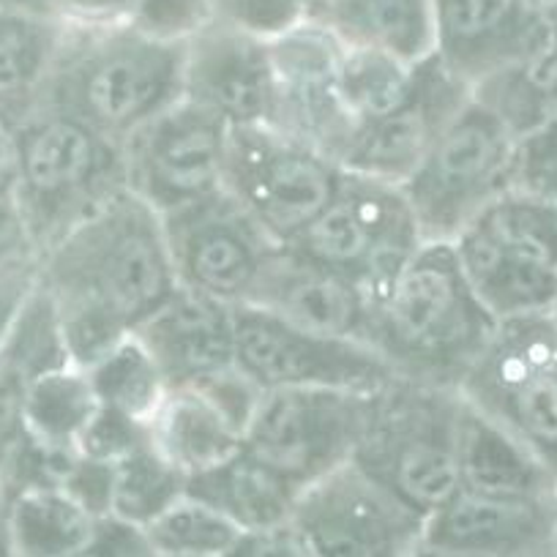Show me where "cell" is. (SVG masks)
<instances>
[{
    "mask_svg": "<svg viewBox=\"0 0 557 557\" xmlns=\"http://www.w3.org/2000/svg\"><path fill=\"white\" fill-rule=\"evenodd\" d=\"M184 99V41L132 23H63L36 110L61 112L126 143Z\"/></svg>",
    "mask_w": 557,
    "mask_h": 557,
    "instance_id": "obj_3",
    "label": "cell"
},
{
    "mask_svg": "<svg viewBox=\"0 0 557 557\" xmlns=\"http://www.w3.org/2000/svg\"><path fill=\"white\" fill-rule=\"evenodd\" d=\"M519 137L470 90L401 186L424 240H454L513 186Z\"/></svg>",
    "mask_w": 557,
    "mask_h": 557,
    "instance_id": "obj_7",
    "label": "cell"
},
{
    "mask_svg": "<svg viewBox=\"0 0 557 557\" xmlns=\"http://www.w3.org/2000/svg\"><path fill=\"white\" fill-rule=\"evenodd\" d=\"M342 168L276 126L230 132L224 191L276 246L296 240L339 189Z\"/></svg>",
    "mask_w": 557,
    "mask_h": 557,
    "instance_id": "obj_9",
    "label": "cell"
},
{
    "mask_svg": "<svg viewBox=\"0 0 557 557\" xmlns=\"http://www.w3.org/2000/svg\"><path fill=\"white\" fill-rule=\"evenodd\" d=\"M128 23L168 41H186L211 23L206 0H134Z\"/></svg>",
    "mask_w": 557,
    "mask_h": 557,
    "instance_id": "obj_35",
    "label": "cell"
},
{
    "mask_svg": "<svg viewBox=\"0 0 557 557\" xmlns=\"http://www.w3.org/2000/svg\"><path fill=\"white\" fill-rule=\"evenodd\" d=\"M20 178L17 132L12 123L0 117V195H14Z\"/></svg>",
    "mask_w": 557,
    "mask_h": 557,
    "instance_id": "obj_41",
    "label": "cell"
},
{
    "mask_svg": "<svg viewBox=\"0 0 557 557\" xmlns=\"http://www.w3.org/2000/svg\"><path fill=\"white\" fill-rule=\"evenodd\" d=\"M85 374L101 407L123 412L139 424H148L170 388L159 363L134 334L123 336L104 356L85 367Z\"/></svg>",
    "mask_w": 557,
    "mask_h": 557,
    "instance_id": "obj_31",
    "label": "cell"
},
{
    "mask_svg": "<svg viewBox=\"0 0 557 557\" xmlns=\"http://www.w3.org/2000/svg\"><path fill=\"white\" fill-rule=\"evenodd\" d=\"M146 535L159 557H224L240 530L202 500L184 495L148 524Z\"/></svg>",
    "mask_w": 557,
    "mask_h": 557,
    "instance_id": "obj_33",
    "label": "cell"
},
{
    "mask_svg": "<svg viewBox=\"0 0 557 557\" xmlns=\"http://www.w3.org/2000/svg\"><path fill=\"white\" fill-rule=\"evenodd\" d=\"M224 557H307L298 546L296 535L290 528H273V530H257V533H240L233 549Z\"/></svg>",
    "mask_w": 557,
    "mask_h": 557,
    "instance_id": "obj_40",
    "label": "cell"
},
{
    "mask_svg": "<svg viewBox=\"0 0 557 557\" xmlns=\"http://www.w3.org/2000/svg\"><path fill=\"white\" fill-rule=\"evenodd\" d=\"M528 3L546 20V23L557 14V0H528Z\"/></svg>",
    "mask_w": 557,
    "mask_h": 557,
    "instance_id": "obj_44",
    "label": "cell"
},
{
    "mask_svg": "<svg viewBox=\"0 0 557 557\" xmlns=\"http://www.w3.org/2000/svg\"><path fill=\"white\" fill-rule=\"evenodd\" d=\"M454 246L497 320L555 314L557 200L511 186L454 238Z\"/></svg>",
    "mask_w": 557,
    "mask_h": 557,
    "instance_id": "obj_6",
    "label": "cell"
},
{
    "mask_svg": "<svg viewBox=\"0 0 557 557\" xmlns=\"http://www.w3.org/2000/svg\"><path fill=\"white\" fill-rule=\"evenodd\" d=\"M17 132V197L39 257L110 197L128 189L126 143L50 110H34Z\"/></svg>",
    "mask_w": 557,
    "mask_h": 557,
    "instance_id": "obj_5",
    "label": "cell"
},
{
    "mask_svg": "<svg viewBox=\"0 0 557 557\" xmlns=\"http://www.w3.org/2000/svg\"><path fill=\"white\" fill-rule=\"evenodd\" d=\"M424 546L497 557L555 552L557 500L484 495L459 486L426 517Z\"/></svg>",
    "mask_w": 557,
    "mask_h": 557,
    "instance_id": "obj_20",
    "label": "cell"
},
{
    "mask_svg": "<svg viewBox=\"0 0 557 557\" xmlns=\"http://www.w3.org/2000/svg\"><path fill=\"white\" fill-rule=\"evenodd\" d=\"M546 45L549 23L528 0H435V58L470 88Z\"/></svg>",
    "mask_w": 557,
    "mask_h": 557,
    "instance_id": "obj_17",
    "label": "cell"
},
{
    "mask_svg": "<svg viewBox=\"0 0 557 557\" xmlns=\"http://www.w3.org/2000/svg\"><path fill=\"white\" fill-rule=\"evenodd\" d=\"M39 285L69 361L90 367L178 290L162 216L117 191L39 257Z\"/></svg>",
    "mask_w": 557,
    "mask_h": 557,
    "instance_id": "obj_1",
    "label": "cell"
},
{
    "mask_svg": "<svg viewBox=\"0 0 557 557\" xmlns=\"http://www.w3.org/2000/svg\"><path fill=\"white\" fill-rule=\"evenodd\" d=\"M342 90L358 123L385 117L410 104L418 94L421 61L412 63L377 47L342 41Z\"/></svg>",
    "mask_w": 557,
    "mask_h": 557,
    "instance_id": "obj_30",
    "label": "cell"
},
{
    "mask_svg": "<svg viewBox=\"0 0 557 557\" xmlns=\"http://www.w3.org/2000/svg\"><path fill=\"white\" fill-rule=\"evenodd\" d=\"M168 385L195 383L235 367L233 307L178 290L134 329Z\"/></svg>",
    "mask_w": 557,
    "mask_h": 557,
    "instance_id": "obj_21",
    "label": "cell"
},
{
    "mask_svg": "<svg viewBox=\"0 0 557 557\" xmlns=\"http://www.w3.org/2000/svg\"><path fill=\"white\" fill-rule=\"evenodd\" d=\"M412 557H497V555H465V552H446V549H432V546H418V552ZM519 557H557L555 552H541V555H519Z\"/></svg>",
    "mask_w": 557,
    "mask_h": 557,
    "instance_id": "obj_43",
    "label": "cell"
},
{
    "mask_svg": "<svg viewBox=\"0 0 557 557\" xmlns=\"http://www.w3.org/2000/svg\"><path fill=\"white\" fill-rule=\"evenodd\" d=\"M314 7H318V0H312V14H314Z\"/></svg>",
    "mask_w": 557,
    "mask_h": 557,
    "instance_id": "obj_48",
    "label": "cell"
},
{
    "mask_svg": "<svg viewBox=\"0 0 557 557\" xmlns=\"http://www.w3.org/2000/svg\"><path fill=\"white\" fill-rule=\"evenodd\" d=\"M497 323L465 273L454 240H424L374 307L369 345L396 377L459 391Z\"/></svg>",
    "mask_w": 557,
    "mask_h": 557,
    "instance_id": "obj_2",
    "label": "cell"
},
{
    "mask_svg": "<svg viewBox=\"0 0 557 557\" xmlns=\"http://www.w3.org/2000/svg\"><path fill=\"white\" fill-rule=\"evenodd\" d=\"M28 262H39V249L34 244L17 191L0 195V271Z\"/></svg>",
    "mask_w": 557,
    "mask_h": 557,
    "instance_id": "obj_38",
    "label": "cell"
},
{
    "mask_svg": "<svg viewBox=\"0 0 557 557\" xmlns=\"http://www.w3.org/2000/svg\"><path fill=\"white\" fill-rule=\"evenodd\" d=\"M249 307L268 309L318 334L369 342L372 304L361 287L298 260L287 249H278L271 265L265 268L251 293Z\"/></svg>",
    "mask_w": 557,
    "mask_h": 557,
    "instance_id": "obj_22",
    "label": "cell"
},
{
    "mask_svg": "<svg viewBox=\"0 0 557 557\" xmlns=\"http://www.w3.org/2000/svg\"><path fill=\"white\" fill-rule=\"evenodd\" d=\"M146 441V424H139V421L123 416V412L99 405L96 416L90 418L88 430L79 437L77 454H83L88 459H99V462L115 465Z\"/></svg>",
    "mask_w": 557,
    "mask_h": 557,
    "instance_id": "obj_36",
    "label": "cell"
},
{
    "mask_svg": "<svg viewBox=\"0 0 557 557\" xmlns=\"http://www.w3.org/2000/svg\"><path fill=\"white\" fill-rule=\"evenodd\" d=\"M233 128L189 99H178L126 139L128 189L159 216L224 191Z\"/></svg>",
    "mask_w": 557,
    "mask_h": 557,
    "instance_id": "obj_13",
    "label": "cell"
},
{
    "mask_svg": "<svg viewBox=\"0 0 557 557\" xmlns=\"http://www.w3.org/2000/svg\"><path fill=\"white\" fill-rule=\"evenodd\" d=\"M99 410L88 374L77 363H61L36 380L25 405V437L55 451L77 454L79 437Z\"/></svg>",
    "mask_w": 557,
    "mask_h": 557,
    "instance_id": "obj_29",
    "label": "cell"
},
{
    "mask_svg": "<svg viewBox=\"0 0 557 557\" xmlns=\"http://www.w3.org/2000/svg\"><path fill=\"white\" fill-rule=\"evenodd\" d=\"M235 367L268 388H331L374 394L396 380L369 342L301 329L260 307H233Z\"/></svg>",
    "mask_w": 557,
    "mask_h": 557,
    "instance_id": "obj_10",
    "label": "cell"
},
{
    "mask_svg": "<svg viewBox=\"0 0 557 557\" xmlns=\"http://www.w3.org/2000/svg\"><path fill=\"white\" fill-rule=\"evenodd\" d=\"M312 20L347 45L377 47L412 63L435 52V0H318Z\"/></svg>",
    "mask_w": 557,
    "mask_h": 557,
    "instance_id": "obj_26",
    "label": "cell"
},
{
    "mask_svg": "<svg viewBox=\"0 0 557 557\" xmlns=\"http://www.w3.org/2000/svg\"><path fill=\"white\" fill-rule=\"evenodd\" d=\"M99 522L63 486L9 492V528L17 557L79 555L96 541Z\"/></svg>",
    "mask_w": 557,
    "mask_h": 557,
    "instance_id": "obj_28",
    "label": "cell"
},
{
    "mask_svg": "<svg viewBox=\"0 0 557 557\" xmlns=\"http://www.w3.org/2000/svg\"><path fill=\"white\" fill-rule=\"evenodd\" d=\"M69 363L66 342L45 287L36 285L0 345V470L25 437V405L36 380Z\"/></svg>",
    "mask_w": 557,
    "mask_h": 557,
    "instance_id": "obj_24",
    "label": "cell"
},
{
    "mask_svg": "<svg viewBox=\"0 0 557 557\" xmlns=\"http://www.w3.org/2000/svg\"><path fill=\"white\" fill-rule=\"evenodd\" d=\"M549 41H552V47L557 50V14L549 20Z\"/></svg>",
    "mask_w": 557,
    "mask_h": 557,
    "instance_id": "obj_46",
    "label": "cell"
},
{
    "mask_svg": "<svg viewBox=\"0 0 557 557\" xmlns=\"http://www.w3.org/2000/svg\"><path fill=\"white\" fill-rule=\"evenodd\" d=\"M468 96L470 85L454 77L432 52L421 61L416 99L391 115L358 123L342 157V170L405 186L435 134L468 101Z\"/></svg>",
    "mask_w": 557,
    "mask_h": 557,
    "instance_id": "obj_18",
    "label": "cell"
},
{
    "mask_svg": "<svg viewBox=\"0 0 557 557\" xmlns=\"http://www.w3.org/2000/svg\"><path fill=\"white\" fill-rule=\"evenodd\" d=\"M374 394L331 388L262 391L244 448L307 490L350 462Z\"/></svg>",
    "mask_w": 557,
    "mask_h": 557,
    "instance_id": "obj_12",
    "label": "cell"
},
{
    "mask_svg": "<svg viewBox=\"0 0 557 557\" xmlns=\"http://www.w3.org/2000/svg\"><path fill=\"white\" fill-rule=\"evenodd\" d=\"M424 524L350 459L301 492L287 528L307 557H412Z\"/></svg>",
    "mask_w": 557,
    "mask_h": 557,
    "instance_id": "obj_11",
    "label": "cell"
},
{
    "mask_svg": "<svg viewBox=\"0 0 557 557\" xmlns=\"http://www.w3.org/2000/svg\"><path fill=\"white\" fill-rule=\"evenodd\" d=\"M0 557H17L12 528H9V490L3 479H0Z\"/></svg>",
    "mask_w": 557,
    "mask_h": 557,
    "instance_id": "obj_42",
    "label": "cell"
},
{
    "mask_svg": "<svg viewBox=\"0 0 557 557\" xmlns=\"http://www.w3.org/2000/svg\"><path fill=\"white\" fill-rule=\"evenodd\" d=\"M549 465H552V470H555V475H557V457H552Z\"/></svg>",
    "mask_w": 557,
    "mask_h": 557,
    "instance_id": "obj_47",
    "label": "cell"
},
{
    "mask_svg": "<svg viewBox=\"0 0 557 557\" xmlns=\"http://www.w3.org/2000/svg\"><path fill=\"white\" fill-rule=\"evenodd\" d=\"M74 557H112V552L107 549L104 544H101L99 533H96V541H94V544H90L88 549H85V552H79V555H74Z\"/></svg>",
    "mask_w": 557,
    "mask_h": 557,
    "instance_id": "obj_45",
    "label": "cell"
},
{
    "mask_svg": "<svg viewBox=\"0 0 557 557\" xmlns=\"http://www.w3.org/2000/svg\"><path fill=\"white\" fill-rule=\"evenodd\" d=\"M162 222L178 287L227 307L249 304L282 249L227 191L162 216Z\"/></svg>",
    "mask_w": 557,
    "mask_h": 557,
    "instance_id": "obj_14",
    "label": "cell"
},
{
    "mask_svg": "<svg viewBox=\"0 0 557 557\" xmlns=\"http://www.w3.org/2000/svg\"><path fill=\"white\" fill-rule=\"evenodd\" d=\"M184 495L186 475L175 470L151 446V441H146L121 462H115L110 519L146 530Z\"/></svg>",
    "mask_w": 557,
    "mask_h": 557,
    "instance_id": "obj_32",
    "label": "cell"
},
{
    "mask_svg": "<svg viewBox=\"0 0 557 557\" xmlns=\"http://www.w3.org/2000/svg\"><path fill=\"white\" fill-rule=\"evenodd\" d=\"M260 394V385L238 367L195 383L170 385L148 418V441L189 481L244 448Z\"/></svg>",
    "mask_w": 557,
    "mask_h": 557,
    "instance_id": "obj_16",
    "label": "cell"
},
{
    "mask_svg": "<svg viewBox=\"0 0 557 557\" xmlns=\"http://www.w3.org/2000/svg\"><path fill=\"white\" fill-rule=\"evenodd\" d=\"M112 475H115V465L77 454L72 470L63 479V490L96 519H107L112 500Z\"/></svg>",
    "mask_w": 557,
    "mask_h": 557,
    "instance_id": "obj_37",
    "label": "cell"
},
{
    "mask_svg": "<svg viewBox=\"0 0 557 557\" xmlns=\"http://www.w3.org/2000/svg\"><path fill=\"white\" fill-rule=\"evenodd\" d=\"M459 486L484 495L557 500V475L544 454L468 399L459 426Z\"/></svg>",
    "mask_w": 557,
    "mask_h": 557,
    "instance_id": "obj_23",
    "label": "cell"
},
{
    "mask_svg": "<svg viewBox=\"0 0 557 557\" xmlns=\"http://www.w3.org/2000/svg\"><path fill=\"white\" fill-rule=\"evenodd\" d=\"M184 99L230 128L271 126L273 69L265 41L208 23L184 41Z\"/></svg>",
    "mask_w": 557,
    "mask_h": 557,
    "instance_id": "obj_19",
    "label": "cell"
},
{
    "mask_svg": "<svg viewBox=\"0 0 557 557\" xmlns=\"http://www.w3.org/2000/svg\"><path fill=\"white\" fill-rule=\"evenodd\" d=\"M462 407L457 388L391 380L374 394L352 462L426 519L459 490Z\"/></svg>",
    "mask_w": 557,
    "mask_h": 557,
    "instance_id": "obj_4",
    "label": "cell"
},
{
    "mask_svg": "<svg viewBox=\"0 0 557 557\" xmlns=\"http://www.w3.org/2000/svg\"><path fill=\"white\" fill-rule=\"evenodd\" d=\"M301 492V484L246 448L186 481V495L211 506L240 533L285 528Z\"/></svg>",
    "mask_w": 557,
    "mask_h": 557,
    "instance_id": "obj_25",
    "label": "cell"
},
{
    "mask_svg": "<svg viewBox=\"0 0 557 557\" xmlns=\"http://www.w3.org/2000/svg\"><path fill=\"white\" fill-rule=\"evenodd\" d=\"M273 69L271 126L301 139L342 168L358 121L342 90V39L309 20L268 45Z\"/></svg>",
    "mask_w": 557,
    "mask_h": 557,
    "instance_id": "obj_15",
    "label": "cell"
},
{
    "mask_svg": "<svg viewBox=\"0 0 557 557\" xmlns=\"http://www.w3.org/2000/svg\"><path fill=\"white\" fill-rule=\"evenodd\" d=\"M421 244L424 235L401 186L342 170L334 200L282 249L361 287L374 312Z\"/></svg>",
    "mask_w": 557,
    "mask_h": 557,
    "instance_id": "obj_8",
    "label": "cell"
},
{
    "mask_svg": "<svg viewBox=\"0 0 557 557\" xmlns=\"http://www.w3.org/2000/svg\"><path fill=\"white\" fill-rule=\"evenodd\" d=\"M206 7L211 23L265 45L312 20V0H206Z\"/></svg>",
    "mask_w": 557,
    "mask_h": 557,
    "instance_id": "obj_34",
    "label": "cell"
},
{
    "mask_svg": "<svg viewBox=\"0 0 557 557\" xmlns=\"http://www.w3.org/2000/svg\"><path fill=\"white\" fill-rule=\"evenodd\" d=\"M61 36V20L0 9V117L12 126L36 110Z\"/></svg>",
    "mask_w": 557,
    "mask_h": 557,
    "instance_id": "obj_27",
    "label": "cell"
},
{
    "mask_svg": "<svg viewBox=\"0 0 557 557\" xmlns=\"http://www.w3.org/2000/svg\"><path fill=\"white\" fill-rule=\"evenodd\" d=\"M36 276H39V262L0 271V345L7 339V331L12 320L17 318L20 307H23L25 298L34 290Z\"/></svg>",
    "mask_w": 557,
    "mask_h": 557,
    "instance_id": "obj_39",
    "label": "cell"
}]
</instances>
